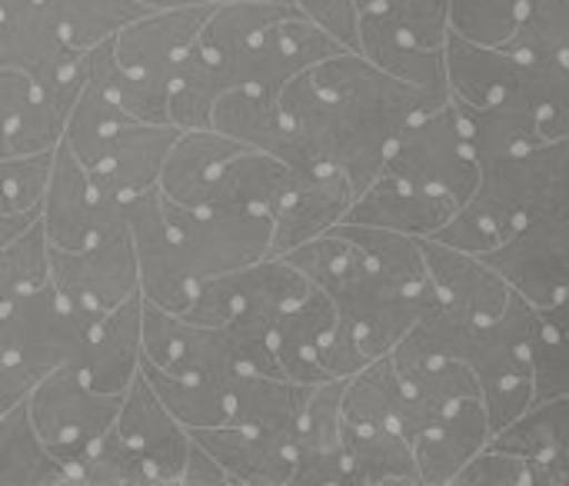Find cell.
<instances>
[{"label": "cell", "instance_id": "27", "mask_svg": "<svg viewBox=\"0 0 569 486\" xmlns=\"http://www.w3.org/2000/svg\"><path fill=\"white\" fill-rule=\"evenodd\" d=\"M240 150H247V147L213 127L183 130L167 157L160 190L183 207H207V197H210L217 177Z\"/></svg>", "mask_w": 569, "mask_h": 486}, {"label": "cell", "instance_id": "36", "mask_svg": "<svg viewBox=\"0 0 569 486\" xmlns=\"http://www.w3.org/2000/svg\"><path fill=\"white\" fill-rule=\"evenodd\" d=\"M460 117L467 123V133L473 140V150L480 157V163H490L497 157H510L520 153L533 143L543 140L537 113L523 103V100H507L497 107H467L460 103Z\"/></svg>", "mask_w": 569, "mask_h": 486}, {"label": "cell", "instance_id": "45", "mask_svg": "<svg viewBox=\"0 0 569 486\" xmlns=\"http://www.w3.org/2000/svg\"><path fill=\"white\" fill-rule=\"evenodd\" d=\"M77 486H157V477L143 454L120 434V427H113L87 450Z\"/></svg>", "mask_w": 569, "mask_h": 486}, {"label": "cell", "instance_id": "2", "mask_svg": "<svg viewBox=\"0 0 569 486\" xmlns=\"http://www.w3.org/2000/svg\"><path fill=\"white\" fill-rule=\"evenodd\" d=\"M510 240L520 227L569 214V140H540L520 153L483 163V184L470 200Z\"/></svg>", "mask_w": 569, "mask_h": 486}, {"label": "cell", "instance_id": "7", "mask_svg": "<svg viewBox=\"0 0 569 486\" xmlns=\"http://www.w3.org/2000/svg\"><path fill=\"white\" fill-rule=\"evenodd\" d=\"M167 217L183 244L190 270L200 280L247 270L273 257V217L240 210H203L183 207L163 194Z\"/></svg>", "mask_w": 569, "mask_h": 486}, {"label": "cell", "instance_id": "46", "mask_svg": "<svg viewBox=\"0 0 569 486\" xmlns=\"http://www.w3.org/2000/svg\"><path fill=\"white\" fill-rule=\"evenodd\" d=\"M450 3L453 0H357L360 13H377L410 40L437 50H443L453 33Z\"/></svg>", "mask_w": 569, "mask_h": 486}, {"label": "cell", "instance_id": "54", "mask_svg": "<svg viewBox=\"0 0 569 486\" xmlns=\"http://www.w3.org/2000/svg\"><path fill=\"white\" fill-rule=\"evenodd\" d=\"M180 486H233L230 484V474L220 467V460L207 450V447H200L197 440H193V450H190V457H187V470H183V480Z\"/></svg>", "mask_w": 569, "mask_h": 486}, {"label": "cell", "instance_id": "26", "mask_svg": "<svg viewBox=\"0 0 569 486\" xmlns=\"http://www.w3.org/2000/svg\"><path fill=\"white\" fill-rule=\"evenodd\" d=\"M200 447H207L233 486H290L293 480V447L243 430L237 424L190 430Z\"/></svg>", "mask_w": 569, "mask_h": 486}, {"label": "cell", "instance_id": "18", "mask_svg": "<svg viewBox=\"0 0 569 486\" xmlns=\"http://www.w3.org/2000/svg\"><path fill=\"white\" fill-rule=\"evenodd\" d=\"M393 364H397L403 387H407L400 430L410 440L427 434L433 424H440L463 400L483 397V380L470 364H460V360H403V357H393Z\"/></svg>", "mask_w": 569, "mask_h": 486}, {"label": "cell", "instance_id": "4", "mask_svg": "<svg viewBox=\"0 0 569 486\" xmlns=\"http://www.w3.org/2000/svg\"><path fill=\"white\" fill-rule=\"evenodd\" d=\"M53 284L70 304L97 314H107L143 294L140 257L123 200L107 197L100 227L90 244H83L80 250L53 247Z\"/></svg>", "mask_w": 569, "mask_h": 486}, {"label": "cell", "instance_id": "13", "mask_svg": "<svg viewBox=\"0 0 569 486\" xmlns=\"http://www.w3.org/2000/svg\"><path fill=\"white\" fill-rule=\"evenodd\" d=\"M117 427L143 454L157 477V486H180L187 457L193 450V434L167 410V404L157 397L143 374L127 390Z\"/></svg>", "mask_w": 569, "mask_h": 486}, {"label": "cell", "instance_id": "52", "mask_svg": "<svg viewBox=\"0 0 569 486\" xmlns=\"http://www.w3.org/2000/svg\"><path fill=\"white\" fill-rule=\"evenodd\" d=\"M293 7L333 33L347 50L360 53V7L357 0H293Z\"/></svg>", "mask_w": 569, "mask_h": 486}, {"label": "cell", "instance_id": "3", "mask_svg": "<svg viewBox=\"0 0 569 486\" xmlns=\"http://www.w3.org/2000/svg\"><path fill=\"white\" fill-rule=\"evenodd\" d=\"M383 173L443 194L460 207L477 197L483 184V163L473 150V140L453 97L443 107L417 117L397 137Z\"/></svg>", "mask_w": 569, "mask_h": 486}, {"label": "cell", "instance_id": "22", "mask_svg": "<svg viewBox=\"0 0 569 486\" xmlns=\"http://www.w3.org/2000/svg\"><path fill=\"white\" fill-rule=\"evenodd\" d=\"M527 60L513 57L503 47L473 43L460 33L447 40V77L450 97L467 107H497L507 100H520Z\"/></svg>", "mask_w": 569, "mask_h": 486}, {"label": "cell", "instance_id": "42", "mask_svg": "<svg viewBox=\"0 0 569 486\" xmlns=\"http://www.w3.org/2000/svg\"><path fill=\"white\" fill-rule=\"evenodd\" d=\"M47 284H53V244L40 220L17 240L0 244V304Z\"/></svg>", "mask_w": 569, "mask_h": 486}, {"label": "cell", "instance_id": "28", "mask_svg": "<svg viewBox=\"0 0 569 486\" xmlns=\"http://www.w3.org/2000/svg\"><path fill=\"white\" fill-rule=\"evenodd\" d=\"M343 444L353 486H423L417 447L403 430L343 427Z\"/></svg>", "mask_w": 569, "mask_h": 486}, {"label": "cell", "instance_id": "47", "mask_svg": "<svg viewBox=\"0 0 569 486\" xmlns=\"http://www.w3.org/2000/svg\"><path fill=\"white\" fill-rule=\"evenodd\" d=\"M530 3L533 0H453L450 23H453V33L473 43L503 47L520 30Z\"/></svg>", "mask_w": 569, "mask_h": 486}, {"label": "cell", "instance_id": "8", "mask_svg": "<svg viewBox=\"0 0 569 486\" xmlns=\"http://www.w3.org/2000/svg\"><path fill=\"white\" fill-rule=\"evenodd\" d=\"M0 67H20L40 87L90 80L87 53L67 43L47 0H0Z\"/></svg>", "mask_w": 569, "mask_h": 486}, {"label": "cell", "instance_id": "1", "mask_svg": "<svg viewBox=\"0 0 569 486\" xmlns=\"http://www.w3.org/2000/svg\"><path fill=\"white\" fill-rule=\"evenodd\" d=\"M103 314L70 304L57 284L0 304V364H20L40 377L80 367Z\"/></svg>", "mask_w": 569, "mask_h": 486}, {"label": "cell", "instance_id": "41", "mask_svg": "<svg viewBox=\"0 0 569 486\" xmlns=\"http://www.w3.org/2000/svg\"><path fill=\"white\" fill-rule=\"evenodd\" d=\"M490 447L520 454L527 460H543L569 447V397L533 404L517 424L500 430Z\"/></svg>", "mask_w": 569, "mask_h": 486}, {"label": "cell", "instance_id": "5", "mask_svg": "<svg viewBox=\"0 0 569 486\" xmlns=\"http://www.w3.org/2000/svg\"><path fill=\"white\" fill-rule=\"evenodd\" d=\"M127 394H107L87 384L80 367H60L40 380V387L30 394L27 407L40 430V437L50 444V450L60 457V464L70 470V480L77 486V470L87 457V450L107 437L123 410Z\"/></svg>", "mask_w": 569, "mask_h": 486}, {"label": "cell", "instance_id": "9", "mask_svg": "<svg viewBox=\"0 0 569 486\" xmlns=\"http://www.w3.org/2000/svg\"><path fill=\"white\" fill-rule=\"evenodd\" d=\"M127 220L133 230L137 257H140V290L150 304L187 314L197 294V277L183 254V244L167 217L163 190L140 194L127 200Z\"/></svg>", "mask_w": 569, "mask_h": 486}, {"label": "cell", "instance_id": "49", "mask_svg": "<svg viewBox=\"0 0 569 486\" xmlns=\"http://www.w3.org/2000/svg\"><path fill=\"white\" fill-rule=\"evenodd\" d=\"M343 400H347V380H323L313 387L297 447L293 450H343Z\"/></svg>", "mask_w": 569, "mask_h": 486}, {"label": "cell", "instance_id": "24", "mask_svg": "<svg viewBox=\"0 0 569 486\" xmlns=\"http://www.w3.org/2000/svg\"><path fill=\"white\" fill-rule=\"evenodd\" d=\"M300 170L267 150H240L217 177L203 210H240L273 217L297 187Z\"/></svg>", "mask_w": 569, "mask_h": 486}, {"label": "cell", "instance_id": "55", "mask_svg": "<svg viewBox=\"0 0 569 486\" xmlns=\"http://www.w3.org/2000/svg\"><path fill=\"white\" fill-rule=\"evenodd\" d=\"M530 464H533V486H569V447Z\"/></svg>", "mask_w": 569, "mask_h": 486}, {"label": "cell", "instance_id": "44", "mask_svg": "<svg viewBox=\"0 0 569 486\" xmlns=\"http://www.w3.org/2000/svg\"><path fill=\"white\" fill-rule=\"evenodd\" d=\"M520 100L537 113L543 140H569L567 60H527Z\"/></svg>", "mask_w": 569, "mask_h": 486}, {"label": "cell", "instance_id": "20", "mask_svg": "<svg viewBox=\"0 0 569 486\" xmlns=\"http://www.w3.org/2000/svg\"><path fill=\"white\" fill-rule=\"evenodd\" d=\"M143 364V294L107 310L87 344L80 374L107 394H127Z\"/></svg>", "mask_w": 569, "mask_h": 486}, {"label": "cell", "instance_id": "31", "mask_svg": "<svg viewBox=\"0 0 569 486\" xmlns=\"http://www.w3.org/2000/svg\"><path fill=\"white\" fill-rule=\"evenodd\" d=\"M240 80L230 63L207 53L200 43L187 53L170 80V120L180 130L213 127V110L223 93L237 90Z\"/></svg>", "mask_w": 569, "mask_h": 486}, {"label": "cell", "instance_id": "33", "mask_svg": "<svg viewBox=\"0 0 569 486\" xmlns=\"http://www.w3.org/2000/svg\"><path fill=\"white\" fill-rule=\"evenodd\" d=\"M340 237H347L380 274L407 287L410 294H437L427 254H423V237H410L400 230L387 227H367V224H340L333 227Z\"/></svg>", "mask_w": 569, "mask_h": 486}, {"label": "cell", "instance_id": "29", "mask_svg": "<svg viewBox=\"0 0 569 486\" xmlns=\"http://www.w3.org/2000/svg\"><path fill=\"white\" fill-rule=\"evenodd\" d=\"M360 53L403 83L450 90L447 47H423L377 13H360Z\"/></svg>", "mask_w": 569, "mask_h": 486}, {"label": "cell", "instance_id": "11", "mask_svg": "<svg viewBox=\"0 0 569 486\" xmlns=\"http://www.w3.org/2000/svg\"><path fill=\"white\" fill-rule=\"evenodd\" d=\"M340 50L347 47L333 33H327L320 23H313L300 10H290L230 67L240 87H257V90L280 97L290 80L330 60Z\"/></svg>", "mask_w": 569, "mask_h": 486}, {"label": "cell", "instance_id": "38", "mask_svg": "<svg viewBox=\"0 0 569 486\" xmlns=\"http://www.w3.org/2000/svg\"><path fill=\"white\" fill-rule=\"evenodd\" d=\"M130 123H140L133 120L100 83H87L80 100L73 103V113H70V123H67V143L70 150L93 170L107 160L110 147L117 143V137L130 127Z\"/></svg>", "mask_w": 569, "mask_h": 486}, {"label": "cell", "instance_id": "15", "mask_svg": "<svg viewBox=\"0 0 569 486\" xmlns=\"http://www.w3.org/2000/svg\"><path fill=\"white\" fill-rule=\"evenodd\" d=\"M423 254H427L433 287L450 310L473 317V320H497L513 304L517 290L480 254H467L430 237H423Z\"/></svg>", "mask_w": 569, "mask_h": 486}, {"label": "cell", "instance_id": "37", "mask_svg": "<svg viewBox=\"0 0 569 486\" xmlns=\"http://www.w3.org/2000/svg\"><path fill=\"white\" fill-rule=\"evenodd\" d=\"M407 387L393 364V354L370 360L360 374L347 380L343 417L347 427H397L403 417Z\"/></svg>", "mask_w": 569, "mask_h": 486}, {"label": "cell", "instance_id": "30", "mask_svg": "<svg viewBox=\"0 0 569 486\" xmlns=\"http://www.w3.org/2000/svg\"><path fill=\"white\" fill-rule=\"evenodd\" d=\"M0 486H73L70 470L40 437L27 400L0 410Z\"/></svg>", "mask_w": 569, "mask_h": 486}, {"label": "cell", "instance_id": "12", "mask_svg": "<svg viewBox=\"0 0 569 486\" xmlns=\"http://www.w3.org/2000/svg\"><path fill=\"white\" fill-rule=\"evenodd\" d=\"M210 13H213V3L150 10L113 37V50L120 63L130 67L133 73L170 83L177 67L197 47Z\"/></svg>", "mask_w": 569, "mask_h": 486}, {"label": "cell", "instance_id": "34", "mask_svg": "<svg viewBox=\"0 0 569 486\" xmlns=\"http://www.w3.org/2000/svg\"><path fill=\"white\" fill-rule=\"evenodd\" d=\"M140 374L150 380L157 397L167 404V410L187 430L230 424V417H233V384L203 380V377H180V374H170V370L157 367L147 357L140 364Z\"/></svg>", "mask_w": 569, "mask_h": 486}, {"label": "cell", "instance_id": "19", "mask_svg": "<svg viewBox=\"0 0 569 486\" xmlns=\"http://www.w3.org/2000/svg\"><path fill=\"white\" fill-rule=\"evenodd\" d=\"M103 204L107 197H100V190L93 187L90 167L70 150L67 140H60L50 190L43 200V227L50 234V244L60 250H80L83 244H90L100 227Z\"/></svg>", "mask_w": 569, "mask_h": 486}, {"label": "cell", "instance_id": "6", "mask_svg": "<svg viewBox=\"0 0 569 486\" xmlns=\"http://www.w3.org/2000/svg\"><path fill=\"white\" fill-rule=\"evenodd\" d=\"M323 290L337 300L340 317L353 327L370 360L393 354L397 344L420 324V317L433 304H440V294H410L407 287L370 267L367 257H360L340 280Z\"/></svg>", "mask_w": 569, "mask_h": 486}, {"label": "cell", "instance_id": "39", "mask_svg": "<svg viewBox=\"0 0 569 486\" xmlns=\"http://www.w3.org/2000/svg\"><path fill=\"white\" fill-rule=\"evenodd\" d=\"M297 10L293 3H213V13L200 33V47L223 63H237L280 17Z\"/></svg>", "mask_w": 569, "mask_h": 486}, {"label": "cell", "instance_id": "35", "mask_svg": "<svg viewBox=\"0 0 569 486\" xmlns=\"http://www.w3.org/2000/svg\"><path fill=\"white\" fill-rule=\"evenodd\" d=\"M87 63H90V80L100 83L133 120L173 123L170 120V83L153 80V77H140L130 67H123L117 50H113V37L103 40L100 47H93L87 53Z\"/></svg>", "mask_w": 569, "mask_h": 486}, {"label": "cell", "instance_id": "43", "mask_svg": "<svg viewBox=\"0 0 569 486\" xmlns=\"http://www.w3.org/2000/svg\"><path fill=\"white\" fill-rule=\"evenodd\" d=\"M533 380L537 404L569 397V294L540 310V327L533 337Z\"/></svg>", "mask_w": 569, "mask_h": 486}, {"label": "cell", "instance_id": "56", "mask_svg": "<svg viewBox=\"0 0 569 486\" xmlns=\"http://www.w3.org/2000/svg\"><path fill=\"white\" fill-rule=\"evenodd\" d=\"M150 10H170V7H190V3H207V0H143Z\"/></svg>", "mask_w": 569, "mask_h": 486}, {"label": "cell", "instance_id": "57", "mask_svg": "<svg viewBox=\"0 0 569 486\" xmlns=\"http://www.w3.org/2000/svg\"><path fill=\"white\" fill-rule=\"evenodd\" d=\"M207 3H253V0H207ZM263 3H293V0H263Z\"/></svg>", "mask_w": 569, "mask_h": 486}, {"label": "cell", "instance_id": "51", "mask_svg": "<svg viewBox=\"0 0 569 486\" xmlns=\"http://www.w3.org/2000/svg\"><path fill=\"white\" fill-rule=\"evenodd\" d=\"M430 240H440V244H450V247H457V250H467V254H490V250H497L507 237L500 234V227L480 210V207H473V204H463L457 214H453V220L437 234V237H430Z\"/></svg>", "mask_w": 569, "mask_h": 486}, {"label": "cell", "instance_id": "17", "mask_svg": "<svg viewBox=\"0 0 569 486\" xmlns=\"http://www.w3.org/2000/svg\"><path fill=\"white\" fill-rule=\"evenodd\" d=\"M460 210L457 200L413 187L400 177L380 173L350 207L347 224H367V227H387L410 237H437L453 214Z\"/></svg>", "mask_w": 569, "mask_h": 486}, {"label": "cell", "instance_id": "16", "mask_svg": "<svg viewBox=\"0 0 569 486\" xmlns=\"http://www.w3.org/2000/svg\"><path fill=\"white\" fill-rule=\"evenodd\" d=\"M180 133L183 130L177 123H130L110 147L107 160L90 170L100 197H113L127 204L140 194L157 190L167 157L180 140Z\"/></svg>", "mask_w": 569, "mask_h": 486}, {"label": "cell", "instance_id": "14", "mask_svg": "<svg viewBox=\"0 0 569 486\" xmlns=\"http://www.w3.org/2000/svg\"><path fill=\"white\" fill-rule=\"evenodd\" d=\"M353 200L357 184L343 170L300 173L297 187L273 214V257H287L290 250L340 227Z\"/></svg>", "mask_w": 569, "mask_h": 486}, {"label": "cell", "instance_id": "32", "mask_svg": "<svg viewBox=\"0 0 569 486\" xmlns=\"http://www.w3.org/2000/svg\"><path fill=\"white\" fill-rule=\"evenodd\" d=\"M213 130L233 137L237 143L250 150H267L283 160L290 127L280 107V97L257 90V87H237L220 97L213 110Z\"/></svg>", "mask_w": 569, "mask_h": 486}, {"label": "cell", "instance_id": "25", "mask_svg": "<svg viewBox=\"0 0 569 486\" xmlns=\"http://www.w3.org/2000/svg\"><path fill=\"white\" fill-rule=\"evenodd\" d=\"M313 387L290 377L243 374L233 384V417L230 424L270 437L277 444L297 447V434L307 414Z\"/></svg>", "mask_w": 569, "mask_h": 486}, {"label": "cell", "instance_id": "10", "mask_svg": "<svg viewBox=\"0 0 569 486\" xmlns=\"http://www.w3.org/2000/svg\"><path fill=\"white\" fill-rule=\"evenodd\" d=\"M483 260L533 307H553L569 294V214L530 220Z\"/></svg>", "mask_w": 569, "mask_h": 486}, {"label": "cell", "instance_id": "53", "mask_svg": "<svg viewBox=\"0 0 569 486\" xmlns=\"http://www.w3.org/2000/svg\"><path fill=\"white\" fill-rule=\"evenodd\" d=\"M40 374L20 364H0V410H10L23 400H30V394L40 387Z\"/></svg>", "mask_w": 569, "mask_h": 486}, {"label": "cell", "instance_id": "48", "mask_svg": "<svg viewBox=\"0 0 569 486\" xmlns=\"http://www.w3.org/2000/svg\"><path fill=\"white\" fill-rule=\"evenodd\" d=\"M57 150L0 157V214H43Z\"/></svg>", "mask_w": 569, "mask_h": 486}, {"label": "cell", "instance_id": "40", "mask_svg": "<svg viewBox=\"0 0 569 486\" xmlns=\"http://www.w3.org/2000/svg\"><path fill=\"white\" fill-rule=\"evenodd\" d=\"M60 33L80 53L117 37L127 23L150 13L143 0H47Z\"/></svg>", "mask_w": 569, "mask_h": 486}, {"label": "cell", "instance_id": "50", "mask_svg": "<svg viewBox=\"0 0 569 486\" xmlns=\"http://www.w3.org/2000/svg\"><path fill=\"white\" fill-rule=\"evenodd\" d=\"M453 486H533V464L520 454L487 447L463 467Z\"/></svg>", "mask_w": 569, "mask_h": 486}, {"label": "cell", "instance_id": "23", "mask_svg": "<svg viewBox=\"0 0 569 486\" xmlns=\"http://www.w3.org/2000/svg\"><path fill=\"white\" fill-rule=\"evenodd\" d=\"M493 440V420L487 410L483 397L463 400L453 407L440 424H433L427 434L413 440L420 470H423V486H453L463 467L487 450Z\"/></svg>", "mask_w": 569, "mask_h": 486}, {"label": "cell", "instance_id": "21", "mask_svg": "<svg viewBox=\"0 0 569 486\" xmlns=\"http://www.w3.org/2000/svg\"><path fill=\"white\" fill-rule=\"evenodd\" d=\"M340 327V307L323 287H310L277 324L273 347L280 357V367L297 384H323V350L330 337Z\"/></svg>", "mask_w": 569, "mask_h": 486}]
</instances>
